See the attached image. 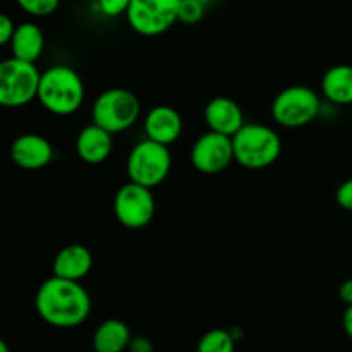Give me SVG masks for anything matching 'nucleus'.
Returning a JSON list of instances; mask_svg holds the SVG:
<instances>
[{"mask_svg": "<svg viewBox=\"0 0 352 352\" xmlns=\"http://www.w3.org/2000/svg\"><path fill=\"white\" fill-rule=\"evenodd\" d=\"M143 127L148 140L170 146L181 138L184 122L174 107L157 105L144 116Z\"/></svg>", "mask_w": 352, "mask_h": 352, "instance_id": "nucleus-12", "label": "nucleus"}, {"mask_svg": "<svg viewBox=\"0 0 352 352\" xmlns=\"http://www.w3.org/2000/svg\"><path fill=\"white\" fill-rule=\"evenodd\" d=\"M201 2H203V3H205V6H206V7H208V6H210V3H212V2H213V0H201Z\"/></svg>", "mask_w": 352, "mask_h": 352, "instance_id": "nucleus-29", "label": "nucleus"}, {"mask_svg": "<svg viewBox=\"0 0 352 352\" xmlns=\"http://www.w3.org/2000/svg\"><path fill=\"white\" fill-rule=\"evenodd\" d=\"M320 88L332 105H352V65L339 64L330 67L323 74Z\"/></svg>", "mask_w": 352, "mask_h": 352, "instance_id": "nucleus-17", "label": "nucleus"}, {"mask_svg": "<svg viewBox=\"0 0 352 352\" xmlns=\"http://www.w3.org/2000/svg\"><path fill=\"white\" fill-rule=\"evenodd\" d=\"M234 162L248 170L272 167L282 153V140L274 127L246 122L232 136Z\"/></svg>", "mask_w": 352, "mask_h": 352, "instance_id": "nucleus-3", "label": "nucleus"}, {"mask_svg": "<svg viewBox=\"0 0 352 352\" xmlns=\"http://www.w3.org/2000/svg\"><path fill=\"white\" fill-rule=\"evenodd\" d=\"M336 201L340 208L352 212V177L344 181L342 184L337 188L336 192Z\"/></svg>", "mask_w": 352, "mask_h": 352, "instance_id": "nucleus-23", "label": "nucleus"}, {"mask_svg": "<svg viewBox=\"0 0 352 352\" xmlns=\"http://www.w3.org/2000/svg\"><path fill=\"white\" fill-rule=\"evenodd\" d=\"M55 150L50 141L36 133L17 136L10 144V158L14 165L24 170H40L54 162Z\"/></svg>", "mask_w": 352, "mask_h": 352, "instance_id": "nucleus-11", "label": "nucleus"}, {"mask_svg": "<svg viewBox=\"0 0 352 352\" xmlns=\"http://www.w3.org/2000/svg\"><path fill=\"white\" fill-rule=\"evenodd\" d=\"M40 74L36 64L12 55L0 60V107L19 109L36 100Z\"/></svg>", "mask_w": 352, "mask_h": 352, "instance_id": "nucleus-7", "label": "nucleus"}, {"mask_svg": "<svg viewBox=\"0 0 352 352\" xmlns=\"http://www.w3.org/2000/svg\"><path fill=\"white\" fill-rule=\"evenodd\" d=\"M14 30H16V24L10 19V16L0 12V47L10 43V38H12Z\"/></svg>", "mask_w": 352, "mask_h": 352, "instance_id": "nucleus-24", "label": "nucleus"}, {"mask_svg": "<svg viewBox=\"0 0 352 352\" xmlns=\"http://www.w3.org/2000/svg\"><path fill=\"white\" fill-rule=\"evenodd\" d=\"M129 352H153V344H151L150 339L146 337H133L129 342Z\"/></svg>", "mask_w": 352, "mask_h": 352, "instance_id": "nucleus-25", "label": "nucleus"}, {"mask_svg": "<svg viewBox=\"0 0 352 352\" xmlns=\"http://www.w3.org/2000/svg\"><path fill=\"white\" fill-rule=\"evenodd\" d=\"M131 330L122 320L109 318L96 327L93 333L95 352H124L129 347Z\"/></svg>", "mask_w": 352, "mask_h": 352, "instance_id": "nucleus-18", "label": "nucleus"}, {"mask_svg": "<svg viewBox=\"0 0 352 352\" xmlns=\"http://www.w3.org/2000/svg\"><path fill=\"white\" fill-rule=\"evenodd\" d=\"M205 122L208 131L232 138L246 124L244 112L236 100L229 96H215L205 107Z\"/></svg>", "mask_w": 352, "mask_h": 352, "instance_id": "nucleus-13", "label": "nucleus"}, {"mask_svg": "<svg viewBox=\"0 0 352 352\" xmlns=\"http://www.w3.org/2000/svg\"><path fill=\"white\" fill-rule=\"evenodd\" d=\"M93 268V254L82 244H67L54 258V275L67 280L81 282Z\"/></svg>", "mask_w": 352, "mask_h": 352, "instance_id": "nucleus-15", "label": "nucleus"}, {"mask_svg": "<svg viewBox=\"0 0 352 352\" xmlns=\"http://www.w3.org/2000/svg\"><path fill=\"white\" fill-rule=\"evenodd\" d=\"M34 308L45 323L55 329H74L91 313V298L81 282L52 275L38 287Z\"/></svg>", "mask_w": 352, "mask_h": 352, "instance_id": "nucleus-1", "label": "nucleus"}, {"mask_svg": "<svg viewBox=\"0 0 352 352\" xmlns=\"http://www.w3.org/2000/svg\"><path fill=\"white\" fill-rule=\"evenodd\" d=\"M141 117V102L131 89L109 88L91 105V122L110 134L129 131Z\"/></svg>", "mask_w": 352, "mask_h": 352, "instance_id": "nucleus-4", "label": "nucleus"}, {"mask_svg": "<svg viewBox=\"0 0 352 352\" xmlns=\"http://www.w3.org/2000/svg\"><path fill=\"white\" fill-rule=\"evenodd\" d=\"M322 112V98L309 86H287L272 102V117L287 129H298L318 119Z\"/></svg>", "mask_w": 352, "mask_h": 352, "instance_id": "nucleus-6", "label": "nucleus"}, {"mask_svg": "<svg viewBox=\"0 0 352 352\" xmlns=\"http://www.w3.org/2000/svg\"><path fill=\"white\" fill-rule=\"evenodd\" d=\"M17 6L33 17H47L60 6V0H16Z\"/></svg>", "mask_w": 352, "mask_h": 352, "instance_id": "nucleus-21", "label": "nucleus"}, {"mask_svg": "<svg viewBox=\"0 0 352 352\" xmlns=\"http://www.w3.org/2000/svg\"><path fill=\"white\" fill-rule=\"evenodd\" d=\"M157 212V203L150 188L127 181L113 196V215L117 222L129 230L150 226Z\"/></svg>", "mask_w": 352, "mask_h": 352, "instance_id": "nucleus-9", "label": "nucleus"}, {"mask_svg": "<svg viewBox=\"0 0 352 352\" xmlns=\"http://www.w3.org/2000/svg\"><path fill=\"white\" fill-rule=\"evenodd\" d=\"M236 351V339L230 330L213 329L206 332L199 339L196 352H234Z\"/></svg>", "mask_w": 352, "mask_h": 352, "instance_id": "nucleus-19", "label": "nucleus"}, {"mask_svg": "<svg viewBox=\"0 0 352 352\" xmlns=\"http://www.w3.org/2000/svg\"><path fill=\"white\" fill-rule=\"evenodd\" d=\"M0 352H10L9 346H7V342L3 339H0Z\"/></svg>", "mask_w": 352, "mask_h": 352, "instance_id": "nucleus-28", "label": "nucleus"}, {"mask_svg": "<svg viewBox=\"0 0 352 352\" xmlns=\"http://www.w3.org/2000/svg\"><path fill=\"white\" fill-rule=\"evenodd\" d=\"M74 148L81 162L88 165H102L112 155L113 134L91 122L79 131Z\"/></svg>", "mask_w": 352, "mask_h": 352, "instance_id": "nucleus-14", "label": "nucleus"}, {"mask_svg": "<svg viewBox=\"0 0 352 352\" xmlns=\"http://www.w3.org/2000/svg\"><path fill=\"white\" fill-rule=\"evenodd\" d=\"M131 0H96V9L105 17L126 16Z\"/></svg>", "mask_w": 352, "mask_h": 352, "instance_id": "nucleus-22", "label": "nucleus"}, {"mask_svg": "<svg viewBox=\"0 0 352 352\" xmlns=\"http://www.w3.org/2000/svg\"><path fill=\"white\" fill-rule=\"evenodd\" d=\"M189 158L199 174H220L234 162L232 138L206 131L195 141Z\"/></svg>", "mask_w": 352, "mask_h": 352, "instance_id": "nucleus-10", "label": "nucleus"}, {"mask_svg": "<svg viewBox=\"0 0 352 352\" xmlns=\"http://www.w3.org/2000/svg\"><path fill=\"white\" fill-rule=\"evenodd\" d=\"M172 168V153L165 144L144 138L131 148L126 160V174L131 182L157 188L168 177Z\"/></svg>", "mask_w": 352, "mask_h": 352, "instance_id": "nucleus-5", "label": "nucleus"}, {"mask_svg": "<svg viewBox=\"0 0 352 352\" xmlns=\"http://www.w3.org/2000/svg\"><path fill=\"white\" fill-rule=\"evenodd\" d=\"M339 298L346 306L352 305V278H347V280H344L342 284H340Z\"/></svg>", "mask_w": 352, "mask_h": 352, "instance_id": "nucleus-26", "label": "nucleus"}, {"mask_svg": "<svg viewBox=\"0 0 352 352\" xmlns=\"http://www.w3.org/2000/svg\"><path fill=\"white\" fill-rule=\"evenodd\" d=\"M181 0H131L127 24L141 36H160L179 21Z\"/></svg>", "mask_w": 352, "mask_h": 352, "instance_id": "nucleus-8", "label": "nucleus"}, {"mask_svg": "<svg viewBox=\"0 0 352 352\" xmlns=\"http://www.w3.org/2000/svg\"><path fill=\"white\" fill-rule=\"evenodd\" d=\"M85 81L71 65H52L40 74L36 100L54 116L67 117L76 113L85 103Z\"/></svg>", "mask_w": 352, "mask_h": 352, "instance_id": "nucleus-2", "label": "nucleus"}, {"mask_svg": "<svg viewBox=\"0 0 352 352\" xmlns=\"http://www.w3.org/2000/svg\"><path fill=\"white\" fill-rule=\"evenodd\" d=\"M208 7L201 0H181L179 6V23L184 24H198L205 17Z\"/></svg>", "mask_w": 352, "mask_h": 352, "instance_id": "nucleus-20", "label": "nucleus"}, {"mask_svg": "<svg viewBox=\"0 0 352 352\" xmlns=\"http://www.w3.org/2000/svg\"><path fill=\"white\" fill-rule=\"evenodd\" d=\"M342 327H344V332H346L347 337L352 340V305L347 306L346 311H344Z\"/></svg>", "mask_w": 352, "mask_h": 352, "instance_id": "nucleus-27", "label": "nucleus"}, {"mask_svg": "<svg viewBox=\"0 0 352 352\" xmlns=\"http://www.w3.org/2000/svg\"><path fill=\"white\" fill-rule=\"evenodd\" d=\"M10 52L12 57L19 60L36 64L38 58L43 55L45 50V34L38 24L31 21L16 24L12 38H10Z\"/></svg>", "mask_w": 352, "mask_h": 352, "instance_id": "nucleus-16", "label": "nucleus"}]
</instances>
